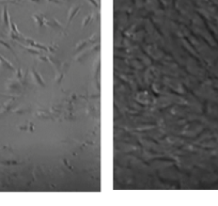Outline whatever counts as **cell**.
<instances>
[{
  "mask_svg": "<svg viewBox=\"0 0 218 206\" xmlns=\"http://www.w3.org/2000/svg\"><path fill=\"white\" fill-rule=\"evenodd\" d=\"M77 12H78V7H75V9H72V10H71V13H70V20L72 19V17H73L74 15L76 14Z\"/></svg>",
  "mask_w": 218,
  "mask_h": 206,
  "instance_id": "obj_2",
  "label": "cell"
},
{
  "mask_svg": "<svg viewBox=\"0 0 218 206\" xmlns=\"http://www.w3.org/2000/svg\"><path fill=\"white\" fill-rule=\"evenodd\" d=\"M3 20H4L5 25L9 26V15H7V7H4V11H3Z\"/></svg>",
  "mask_w": 218,
  "mask_h": 206,
  "instance_id": "obj_1",
  "label": "cell"
}]
</instances>
